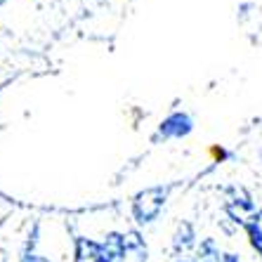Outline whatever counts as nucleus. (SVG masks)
<instances>
[{
    "label": "nucleus",
    "mask_w": 262,
    "mask_h": 262,
    "mask_svg": "<svg viewBox=\"0 0 262 262\" xmlns=\"http://www.w3.org/2000/svg\"><path fill=\"white\" fill-rule=\"evenodd\" d=\"M222 262H241V257L234 255V253H225V255H222Z\"/></svg>",
    "instance_id": "nucleus-6"
},
{
    "label": "nucleus",
    "mask_w": 262,
    "mask_h": 262,
    "mask_svg": "<svg viewBox=\"0 0 262 262\" xmlns=\"http://www.w3.org/2000/svg\"><path fill=\"white\" fill-rule=\"evenodd\" d=\"M21 262H50V260H45V257H38V255H26Z\"/></svg>",
    "instance_id": "nucleus-7"
},
{
    "label": "nucleus",
    "mask_w": 262,
    "mask_h": 262,
    "mask_svg": "<svg viewBox=\"0 0 262 262\" xmlns=\"http://www.w3.org/2000/svg\"><path fill=\"white\" fill-rule=\"evenodd\" d=\"M189 130H191V121L187 116H182V114H175L163 125V135H187Z\"/></svg>",
    "instance_id": "nucleus-4"
},
{
    "label": "nucleus",
    "mask_w": 262,
    "mask_h": 262,
    "mask_svg": "<svg viewBox=\"0 0 262 262\" xmlns=\"http://www.w3.org/2000/svg\"><path fill=\"white\" fill-rule=\"evenodd\" d=\"M244 229H246V234H248V241H250V246H253V250H255L262 260V208L253 215V220H250Z\"/></svg>",
    "instance_id": "nucleus-3"
},
{
    "label": "nucleus",
    "mask_w": 262,
    "mask_h": 262,
    "mask_svg": "<svg viewBox=\"0 0 262 262\" xmlns=\"http://www.w3.org/2000/svg\"><path fill=\"white\" fill-rule=\"evenodd\" d=\"M165 203V189H146L142 191L133 203L135 217L140 222H151L156 215L161 213V208Z\"/></svg>",
    "instance_id": "nucleus-1"
},
{
    "label": "nucleus",
    "mask_w": 262,
    "mask_h": 262,
    "mask_svg": "<svg viewBox=\"0 0 262 262\" xmlns=\"http://www.w3.org/2000/svg\"><path fill=\"white\" fill-rule=\"evenodd\" d=\"M177 262H191V260H182V257H180V260H177Z\"/></svg>",
    "instance_id": "nucleus-8"
},
{
    "label": "nucleus",
    "mask_w": 262,
    "mask_h": 262,
    "mask_svg": "<svg viewBox=\"0 0 262 262\" xmlns=\"http://www.w3.org/2000/svg\"><path fill=\"white\" fill-rule=\"evenodd\" d=\"M73 262H104L102 244L92 241V238H78V241H76Z\"/></svg>",
    "instance_id": "nucleus-2"
},
{
    "label": "nucleus",
    "mask_w": 262,
    "mask_h": 262,
    "mask_svg": "<svg viewBox=\"0 0 262 262\" xmlns=\"http://www.w3.org/2000/svg\"><path fill=\"white\" fill-rule=\"evenodd\" d=\"M194 246V229H191V225H187V222H182V225L177 227L175 232V248L177 250H187Z\"/></svg>",
    "instance_id": "nucleus-5"
}]
</instances>
